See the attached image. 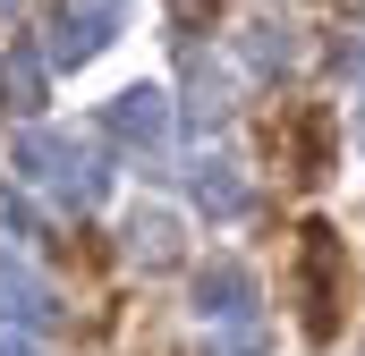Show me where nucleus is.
I'll use <instances>...</instances> for the list:
<instances>
[{"label":"nucleus","instance_id":"f257e3e1","mask_svg":"<svg viewBox=\"0 0 365 356\" xmlns=\"http://www.w3.org/2000/svg\"><path fill=\"white\" fill-rule=\"evenodd\" d=\"M9 178H17V187H43L60 212H93V204L110 195L102 153L77 145V136H60V127H17V136H9Z\"/></svg>","mask_w":365,"mask_h":356},{"label":"nucleus","instance_id":"f03ea898","mask_svg":"<svg viewBox=\"0 0 365 356\" xmlns=\"http://www.w3.org/2000/svg\"><path fill=\"white\" fill-rule=\"evenodd\" d=\"M102 136H110L119 153H136V162H162L170 136H179V102H170V85H119L110 102H102Z\"/></svg>","mask_w":365,"mask_h":356},{"label":"nucleus","instance_id":"7ed1b4c3","mask_svg":"<svg viewBox=\"0 0 365 356\" xmlns=\"http://www.w3.org/2000/svg\"><path fill=\"white\" fill-rule=\"evenodd\" d=\"M187 305H195V323H204V331H247V323H264V280L238 263V255H221V263L195 271Z\"/></svg>","mask_w":365,"mask_h":356},{"label":"nucleus","instance_id":"20e7f679","mask_svg":"<svg viewBox=\"0 0 365 356\" xmlns=\"http://www.w3.org/2000/svg\"><path fill=\"white\" fill-rule=\"evenodd\" d=\"M128 17H136V0H68L43 60H51V68H86L93 51H110V43L128 34Z\"/></svg>","mask_w":365,"mask_h":356},{"label":"nucleus","instance_id":"39448f33","mask_svg":"<svg viewBox=\"0 0 365 356\" xmlns=\"http://www.w3.org/2000/svg\"><path fill=\"white\" fill-rule=\"evenodd\" d=\"M51 323H60V288L26 263V255H0V331L9 340H43Z\"/></svg>","mask_w":365,"mask_h":356},{"label":"nucleus","instance_id":"423d86ee","mask_svg":"<svg viewBox=\"0 0 365 356\" xmlns=\"http://www.w3.org/2000/svg\"><path fill=\"white\" fill-rule=\"evenodd\" d=\"M187 195H195V212H204V221H221V229H230V221H247V204H255V195H247V170H238L230 153H195Z\"/></svg>","mask_w":365,"mask_h":356},{"label":"nucleus","instance_id":"0eeeda50","mask_svg":"<svg viewBox=\"0 0 365 356\" xmlns=\"http://www.w3.org/2000/svg\"><path fill=\"white\" fill-rule=\"evenodd\" d=\"M128 255H136L145 271H170L187 255V221L170 212V204H136V212H128Z\"/></svg>","mask_w":365,"mask_h":356},{"label":"nucleus","instance_id":"6e6552de","mask_svg":"<svg viewBox=\"0 0 365 356\" xmlns=\"http://www.w3.org/2000/svg\"><path fill=\"white\" fill-rule=\"evenodd\" d=\"M297 51H306V43H297V26H289V17H264V26H247V60H255L264 77L297 68Z\"/></svg>","mask_w":365,"mask_h":356},{"label":"nucleus","instance_id":"1a4fd4ad","mask_svg":"<svg viewBox=\"0 0 365 356\" xmlns=\"http://www.w3.org/2000/svg\"><path fill=\"white\" fill-rule=\"evenodd\" d=\"M187 93H195V102H179V110L195 119V127H221V119H230V68L195 60V77H187Z\"/></svg>","mask_w":365,"mask_h":356},{"label":"nucleus","instance_id":"9d476101","mask_svg":"<svg viewBox=\"0 0 365 356\" xmlns=\"http://www.w3.org/2000/svg\"><path fill=\"white\" fill-rule=\"evenodd\" d=\"M0 93H9L17 110L43 102V51H34V43H9V60H0Z\"/></svg>","mask_w":365,"mask_h":356},{"label":"nucleus","instance_id":"9b49d317","mask_svg":"<svg viewBox=\"0 0 365 356\" xmlns=\"http://www.w3.org/2000/svg\"><path fill=\"white\" fill-rule=\"evenodd\" d=\"M264 348H272L264 323H247V331H204V356H264Z\"/></svg>","mask_w":365,"mask_h":356},{"label":"nucleus","instance_id":"f8f14e48","mask_svg":"<svg viewBox=\"0 0 365 356\" xmlns=\"http://www.w3.org/2000/svg\"><path fill=\"white\" fill-rule=\"evenodd\" d=\"M0 356H43V348H34V340H9V331H0Z\"/></svg>","mask_w":365,"mask_h":356},{"label":"nucleus","instance_id":"ddd939ff","mask_svg":"<svg viewBox=\"0 0 365 356\" xmlns=\"http://www.w3.org/2000/svg\"><path fill=\"white\" fill-rule=\"evenodd\" d=\"M357 153H365V102H357Z\"/></svg>","mask_w":365,"mask_h":356}]
</instances>
